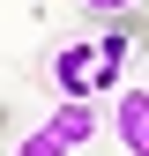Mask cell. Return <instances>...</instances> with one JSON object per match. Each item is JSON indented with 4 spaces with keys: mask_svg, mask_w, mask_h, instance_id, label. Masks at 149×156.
I'll list each match as a JSON object with an SVG mask.
<instances>
[{
    "mask_svg": "<svg viewBox=\"0 0 149 156\" xmlns=\"http://www.w3.org/2000/svg\"><path fill=\"white\" fill-rule=\"evenodd\" d=\"M127 37H134V30H104V37H82V45H60V52L45 60L52 89L74 97V104H89L97 89H112L119 67H127Z\"/></svg>",
    "mask_w": 149,
    "mask_h": 156,
    "instance_id": "obj_1",
    "label": "cell"
},
{
    "mask_svg": "<svg viewBox=\"0 0 149 156\" xmlns=\"http://www.w3.org/2000/svg\"><path fill=\"white\" fill-rule=\"evenodd\" d=\"M112 134H119L127 156H149V89H119V104H112Z\"/></svg>",
    "mask_w": 149,
    "mask_h": 156,
    "instance_id": "obj_2",
    "label": "cell"
},
{
    "mask_svg": "<svg viewBox=\"0 0 149 156\" xmlns=\"http://www.w3.org/2000/svg\"><path fill=\"white\" fill-rule=\"evenodd\" d=\"M52 134H60V141L67 149H82L89 141V134H97V112H89V104H74V97H60V112H52V119H45Z\"/></svg>",
    "mask_w": 149,
    "mask_h": 156,
    "instance_id": "obj_3",
    "label": "cell"
},
{
    "mask_svg": "<svg viewBox=\"0 0 149 156\" xmlns=\"http://www.w3.org/2000/svg\"><path fill=\"white\" fill-rule=\"evenodd\" d=\"M15 156H74V149H67V141H60V134H52V126H37L30 141L15 149Z\"/></svg>",
    "mask_w": 149,
    "mask_h": 156,
    "instance_id": "obj_4",
    "label": "cell"
},
{
    "mask_svg": "<svg viewBox=\"0 0 149 156\" xmlns=\"http://www.w3.org/2000/svg\"><path fill=\"white\" fill-rule=\"evenodd\" d=\"M82 8H89V15H127L134 0H82Z\"/></svg>",
    "mask_w": 149,
    "mask_h": 156,
    "instance_id": "obj_5",
    "label": "cell"
},
{
    "mask_svg": "<svg viewBox=\"0 0 149 156\" xmlns=\"http://www.w3.org/2000/svg\"><path fill=\"white\" fill-rule=\"evenodd\" d=\"M0 134H8V104H0Z\"/></svg>",
    "mask_w": 149,
    "mask_h": 156,
    "instance_id": "obj_6",
    "label": "cell"
}]
</instances>
